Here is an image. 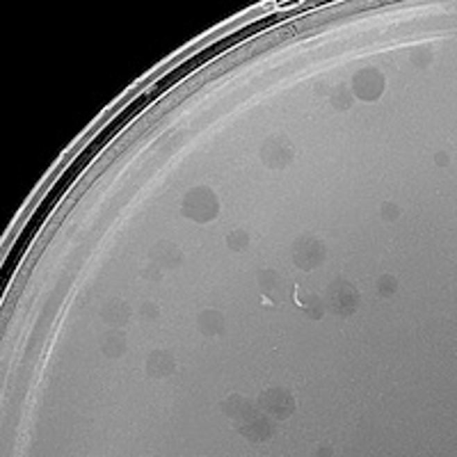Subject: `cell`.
I'll list each match as a JSON object with an SVG mask.
<instances>
[{
	"label": "cell",
	"instance_id": "7c38bea8",
	"mask_svg": "<svg viewBox=\"0 0 457 457\" xmlns=\"http://www.w3.org/2000/svg\"><path fill=\"white\" fill-rule=\"evenodd\" d=\"M254 407H256V405L251 403V400L238 396V393H233V396H228L224 403H222V412L235 423V421H240L242 416H247Z\"/></svg>",
	"mask_w": 457,
	"mask_h": 457
},
{
	"label": "cell",
	"instance_id": "6da1fadb",
	"mask_svg": "<svg viewBox=\"0 0 457 457\" xmlns=\"http://www.w3.org/2000/svg\"><path fill=\"white\" fill-rule=\"evenodd\" d=\"M181 213L197 224H208L219 215V199L210 188L197 185L185 192L181 201Z\"/></svg>",
	"mask_w": 457,
	"mask_h": 457
},
{
	"label": "cell",
	"instance_id": "5b68a950",
	"mask_svg": "<svg viewBox=\"0 0 457 457\" xmlns=\"http://www.w3.org/2000/svg\"><path fill=\"white\" fill-rule=\"evenodd\" d=\"M256 407L261 409L263 414L270 416V419L286 421V419H290V416H293L297 403H295V396H293L290 391L274 387V389L263 391L261 396H258Z\"/></svg>",
	"mask_w": 457,
	"mask_h": 457
},
{
	"label": "cell",
	"instance_id": "4fadbf2b",
	"mask_svg": "<svg viewBox=\"0 0 457 457\" xmlns=\"http://www.w3.org/2000/svg\"><path fill=\"white\" fill-rule=\"evenodd\" d=\"M101 352H103L108 359L124 357V352H126V336H124V332H119V327L113 329V332H108L103 336V341H101Z\"/></svg>",
	"mask_w": 457,
	"mask_h": 457
},
{
	"label": "cell",
	"instance_id": "9c48e42d",
	"mask_svg": "<svg viewBox=\"0 0 457 457\" xmlns=\"http://www.w3.org/2000/svg\"><path fill=\"white\" fill-rule=\"evenodd\" d=\"M144 368L149 377H153V380H165V377H169L176 370V359L165 350H153L147 357Z\"/></svg>",
	"mask_w": 457,
	"mask_h": 457
},
{
	"label": "cell",
	"instance_id": "e0dca14e",
	"mask_svg": "<svg viewBox=\"0 0 457 457\" xmlns=\"http://www.w3.org/2000/svg\"><path fill=\"white\" fill-rule=\"evenodd\" d=\"M377 293H380L382 297H391L396 295L398 290V279L393 277V274H382V277H377Z\"/></svg>",
	"mask_w": 457,
	"mask_h": 457
},
{
	"label": "cell",
	"instance_id": "2e32d148",
	"mask_svg": "<svg viewBox=\"0 0 457 457\" xmlns=\"http://www.w3.org/2000/svg\"><path fill=\"white\" fill-rule=\"evenodd\" d=\"M258 286H261V290L263 293H274L279 286H281V277H279V272H274V270H263V272H258Z\"/></svg>",
	"mask_w": 457,
	"mask_h": 457
},
{
	"label": "cell",
	"instance_id": "52a82bcc",
	"mask_svg": "<svg viewBox=\"0 0 457 457\" xmlns=\"http://www.w3.org/2000/svg\"><path fill=\"white\" fill-rule=\"evenodd\" d=\"M235 428L245 439L249 441H256V444H261V441H267L272 435H274V423L270 421V416L263 414L261 409H251L247 416H242L240 421H235Z\"/></svg>",
	"mask_w": 457,
	"mask_h": 457
},
{
	"label": "cell",
	"instance_id": "7a4b0ae2",
	"mask_svg": "<svg viewBox=\"0 0 457 457\" xmlns=\"http://www.w3.org/2000/svg\"><path fill=\"white\" fill-rule=\"evenodd\" d=\"M359 299H361L359 290L343 277L334 279L325 290L327 309L332 311L334 316H341V318H350L352 313L359 309Z\"/></svg>",
	"mask_w": 457,
	"mask_h": 457
},
{
	"label": "cell",
	"instance_id": "3957f363",
	"mask_svg": "<svg viewBox=\"0 0 457 457\" xmlns=\"http://www.w3.org/2000/svg\"><path fill=\"white\" fill-rule=\"evenodd\" d=\"M327 258V247L318 235L304 233L293 242V263L302 272H311L325 263Z\"/></svg>",
	"mask_w": 457,
	"mask_h": 457
},
{
	"label": "cell",
	"instance_id": "603a6c76",
	"mask_svg": "<svg viewBox=\"0 0 457 457\" xmlns=\"http://www.w3.org/2000/svg\"><path fill=\"white\" fill-rule=\"evenodd\" d=\"M437 163H439V165H446V153H439V158H437Z\"/></svg>",
	"mask_w": 457,
	"mask_h": 457
},
{
	"label": "cell",
	"instance_id": "ba28073f",
	"mask_svg": "<svg viewBox=\"0 0 457 457\" xmlns=\"http://www.w3.org/2000/svg\"><path fill=\"white\" fill-rule=\"evenodd\" d=\"M151 263H156L163 270H174V267L183 265V251L181 247H176L174 242L169 240H160L151 247Z\"/></svg>",
	"mask_w": 457,
	"mask_h": 457
},
{
	"label": "cell",
	"instance_id": "d6986e66",
	"mask_svg": "<svg viewBox=\"0 0 457 457\" xmlns=\"http://www.w3.org/2000/svg\"><path fill=\"white\" fill-rule=\"evenodd\" d=\"M138 313H140V318H142V320L153 322V320H158V318H160V306L156 304V302H151V299H147V302H142V304H140Z\"/></svg>",
	"mask_w": 457,
	"mask_h": 457
},
{
	"label": "cell",
	"instance_id": "ffe728a7",
	"mask_svg": "<svg viewBox=\"0 0 457 457\" xmlns=\"http://www.w3.org/2000/svg\"><path fill=\"white\" fill-rule=\"evenodd\" d=\"M430 62H432V51L430 49H423V46H421V49H416L412 53V65L423 69V67H428Z\"/></svg>",
	"mask_w": 457,
	"mask_h": 457
},
{
	"label": "cell",
	"instance_id": "7402d4cb",
	"mask_svg": "<svg viewBox=\"0 0 457 457\" xmlns=\"http://www.w3.org/2000/svg\"><path fill=\"white\" fill-rule=\"evenodd\" d=\"M400 206L398 203H391V201H384L382 203V217L387 219V222H396V219L400 217Z\"/></svg>",
	"mask_w": 457,
	"mask_h": 457
},
{
	"label": "cell",
	"instance_id": "44dd1931",
	"mask_svg": "<svg viewBox=\"0 0 457 457\" xmlns=\"http://www.w3.org/2000/svg\"><path fill=\"white\" fill-rule=\"evenodd\" d=\"M142 279H147L151 283H158L163 279V267H158L156 263H149L144 270H142Z\"/></svg>",
	"mask_w": 457,
	"mask_h": 457
},
{
	"label": "cell",
	"instance_id": "8992f818",
	"mask_svg": "<svg viewBox=\"0 0 457 457\" xmlns=\"http://www.w3.org/2000/svg\"><path fill=\"white\" fill-rule=\"evenodd\" d=\"M258 156L267 169H283L295 160V147L286 135H272L261 144Z\"/></svg>",
	"mask_w": 457,
	"mask_h": 457
},
{
	"label": "cell",
	"instance_id": "30bf717a",
	"mask_svg": "<svg viewBox=\"0 0 457 457\" xmlns=\"http://www.w3.org/2000/svg\"><path fill=\"white\" fill-rule=\"evenodd\" d=\"M101 318H103L108 325L113 327H124L128 325L131 318H133V309L128 302H124V299H108V302L101 306Z\"/></svg>",
	"mask_w": 457,
	"mask_h": 457
},
{
	"label": "cell",
	"instance_id": "9a60e30c",
	"mask_svg": "<svg viewBox=\"0 0 457 457\" xmlns=\"http://www.w3.org/2000/svg\"><path fill=\"white\" fill-rule=\"evenodd\" d=\"M226 245L233 251H245L249 247V233L245 228H233V231L226 235Z\"/></svg>",
	"mask_w": 457,
	"mask_h": 457
},
{
	"label": "cell",
	"instance_id": "ac0fdd59",
	"mask_svg": "<svg viewBox=\"0 0 457 457\" xmlns=\"http://www.w3.org/2000/svg\"><path fill=\"white\" fill-rule=\"evenodd\" d=\"M304 311L309 313V316L313 318V320H318L322 313H325V304L320 302V297L318 295H306L304 297Z\"/></svg>",
	"mask_w": 457,
	"mask_h": 457
},
{
	"label": "cell",
	"instance_id": "5bb4252c",
	"mask_svg": "<svg viewBox=\"0 0 457 457\" xmlns=\"http://www.w3.org/2000/svg\"><path fill=\"white\" fill-rule=\"evenodd\" d=\"M327 101L332 103L334 110H350L352 103H354L350 85H336V88H332L327 94Z\"/></svg>",
	"mask_w": 457,
	"mask_h": 457
},
{
	"label": "cell",
	"instance_id": "8fae6325",
	"mask_svg": "<svg viewBox=\"0 0 457 457\" xmlns=\"http://www.w3.org/2000/svg\"><path fill=\"white\" fill-rule=\"evenodd\" d=\"M224 327H226V322H224V316L219 311H215V309H206V311H201L199 313V329L206 336H210V338H215V336H219V334H224Z\"/></svg>",
	"mask_w": 457,
	"mask_h": 457
},
{
	"label": "cell",
	"instance_id": "277c9868",
	"mask_svg": "<svg viewBox=\"0 0 457 457\" xmlns=\"http://www.w3.org/2000/svg\"><path fill=\"white\" fill-rule=\"evenodd\" d=\"M384 88H387V78L375 67L359 69L350 81L352 97L357 101H364V103H375L384 94Z\"/></svg>",
	"mask_w": 457,
	"mask_h": 457
}]
</instances>
